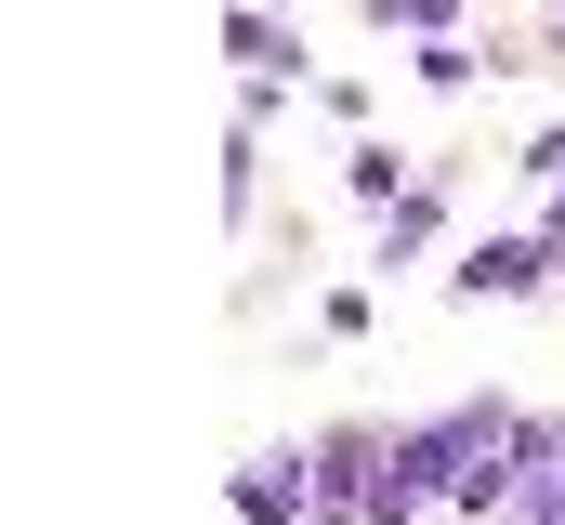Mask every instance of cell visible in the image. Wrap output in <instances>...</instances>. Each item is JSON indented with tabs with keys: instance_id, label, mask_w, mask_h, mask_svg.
<instances>
[{
	"instance_id": "cell-4",
	"label": "cell",
	"mask_w": 565,
	"mask_h": 525,
	"mask_svg": "<svg viewBox=\"0 0 565 525\" xmlns=\"http://www.w3.org/2000/svg\"><path fill=\"white\" fill-rule=\"evenodd\" d=\"M224 53H237V79H302V40L277 26V0H237V26H224Z\"/></svg>"
},
{
	"instance_id": "cell-7",
	"label": "cell",
	"mask_w": 565,
	"mask_h": 525,
	"mask_svg": "<svg viewBox=\"0 0 565 525\" xmlns=\"http://www.w3.org/2000/svg\"><path fill=\"white\" fill-rule=\"evenodd\" d=\"M250 197H264V131H237V144H224V211L250 224Z\"/></svg>"
},
{
	"instance_id": "cell-2",
	"label": "cell",
	"mask_w": 565,
	"mask_h": 525,
	"mask_svg": "<svg viewBox=\"0 0 565 525\" xmlns=\"http://www.w3.org/2000/svg\"><path fill=\"white\" fill-rule=\"evenodd\" d=\"M369 500H382V433H316V513L369 525Z\"/></svg>"
},
{
	"instance_id": "cell-1",
	"label": "cell",
	"mask_w": 565,
	"mask_h": 525,
	"mask_svg": "<svg viewBox=\"0 0 565 525\" xmlns=\"http://www.w3.org/2000/svg\"><path fill=\"white\" fill-rule=\"evenodd\" d=\"M553 237H473V250H460V276H447V289H460V302H526V289H540V276H553Z\"/></svg>"
},
{
	"instance_id": "cell-8",
	"label": "cell",
	"mask_w": 565,
	"mask_h": 525,
	"mask_svg": "<svg viewBox=\"0 0 565 525\" xmlns=\"http://www.w3.org/2000/svg\"><path fill=\"white\" fill-rule=\"evenodd\" d=\"M355 197H369V211H395V197H408V171H395V144H355Z\"/></svg>"
},
{
	"instance_id": "cell-5",
	"label": "cell",
	"mask_w": 565,
	"mask_h": 525,
	"mask_svg": "<svg viewBox=\"0 0 565 525\" xmlns=\"http://www.w3.org/2000/svg\"><path fill=\"white\" fill-rule=\"evenodd\" d=\"M434 224H447V211H434V184H408V197L382 211V262H422V250H434Z\"/></svg>"
},
{
	"instance_id": "cell-6",
	"label": "cell",
	"mask_w": 565,
	"mask_h": 525,
	"mask_svg": "<svg viewBox=\"0 0 565 525\" xmlns=\"http://www.w3.org/2000/svg\"><path fill=\"white\" fill-rule=\"evenodd\" d=\"M369 26H408V40H460V0H369Z\"/></svg>"
},
{
	"instance_id": "cell-3",
	"label": "cell",
	"mask_w": 565,
	"mask_h": 525,
	"mask_svg": "<svg viewBox=\"0 0 565 525\" xmlns=\"http://www.w3.org/2000/svg\"><path fill=\"white\" fill-rule=\"evenodd\" d=\"M237 513L250 525H316V447H264L237 473Z\"/></svg>"
}]
</instances>
